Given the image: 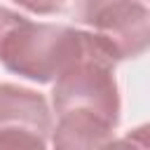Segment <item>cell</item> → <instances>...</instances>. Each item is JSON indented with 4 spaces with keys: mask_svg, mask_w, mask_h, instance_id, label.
Masks as SVG:
<instances>
[{
    "mask_svg": "<svg viewBox=\"0 0 150 150\" xmlns=\"http://www.w3.org/2000/svg\"><path fill=\"white\" fill-rule=\"evenodd\" d=\"M84 40L87 30L21 16L0 42V61L19 77L47 84L82 52Z\"/></svg>",
    "mask_w": 150,
    "mask_h": 150,
    "instance_id": "2",
    "label": "cell"
},
{
    "mask_svg": "<svg viewBox=\"0 0 150 150\" xmlns=\"http://www.w3.org/2000/svg\"><path fill=\"white\" fill-rule=\"evenodd\" d=\"M75 21L91 28L89 33L115 59H136L150 42V12L143 0H70Z\"/></svg>",
    "mask_w": 150,
    "mask_h": 150,
    "instance_id": "3",
    "label": "cell"
},
{
    "mask_svg": "<svg viewBox=\"0 0 150 150\" xmlns=\"http://www.w3.org/2000/svg\"><path fill=\"white\" fill-rule=\"evenodd\" d=\"M12 2H16L19 7L33 14H56V12H63L70 0H12Z\"/></svg>",
    "mask_w": 150,
    "mask_h": 150,
    "instance_id": "5",
    "label": "cell"
},
{
    "mask_svg": "<svg viewBox=\"0 0 150 150\" xmlns=\"http://www.w3.org/2000/svg\"><path fill=\"white\" fill-rule=\"evenodd\" d=\"M19 19H21L19 12H12V9H7V7H0V42H2V38L7 35V30H9Z\"/></svg>",
    "mask_w": 150,
    "mask_h": 150,
    "instance_id": "6",
    "label": "cell"
},
{
    "mask_svg": "<svg viewBox=\"0 0 150 150\" xmlns=\"http://www.w3.org/2000/svg\"><path fill=\"white\" fill-rule=\"evenodd\" d=\"M115 59L87 30L82 52L54 77L56 127L49 141L61 150H91L112 143L120 124Z\"/></svg>",
    "mask_w": 150,
    "mask_h": 150,
    "instance_id": "1",
    "label": "cell"
},
{
    "mask_svg": "<svg viewBox=\"0 0 150 150\" xmlns=\"http://www.w3.org/2000/svg\"><path fill=\"white\" fill-rule=\"evenodd\" d=\"M52 112L47 98L33 89L0 84V148L42 150L52 136Z\"/></svg>",
    "mask_w": 150,
    "mask_h": 150,
    "instance_id": "4",
    "label": "cell"
}]
</instances>
